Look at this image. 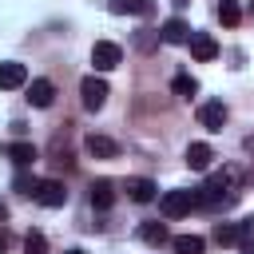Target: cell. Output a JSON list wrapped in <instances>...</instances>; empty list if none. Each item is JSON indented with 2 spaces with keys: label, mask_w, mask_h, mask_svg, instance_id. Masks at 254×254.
Returning <instances> with one entry per match:
<instances>
[{
  "label": "cell",
  "mask_w": 254,
  "mask_h": 254,
  "mask_svg": "<svg viewBox=\"0 0 254 254\" xmlns=\"http://www.w3.org/2000/svg\"><path fill=\"white\" fill-rule=\"evenodd\" d=\"M234 194H238V171H234V167L210 175V179L194 190V198H198L202 206H218V202L226 206V202H234Z\"/></svg>",
  "instance_id": "obj_1"
},
{
  "label": "cell",
  "mask_w": 254,
  "mask_h": 254,
  "mask_svg": "<svg viewBox=\"0 0 254 254\" xmlns=\"http://www.w3.org/2000/svg\"><path fill=\"white\" fill-rule=\"evenodd\" d=\"M190 206H198V198H194V190H167L163 198H159V210L167 214V218H183V214H190Z\"/></svg>",
  "instance_id": "obj_2"
},
{
  "label": "cell",
  "mask_w": 254,
  "mask_h": 254,
  "mask_svg": "<svg viewBox=\"0 0 254 254\" xmlns=\"http://www.w3.org/2000/svg\"><path fill=\"white\" fill-rule=\"evenodd\" d=\"M40 206H48V210H56V206H64L67 202V190H64V183L60 179H40L36 183V194H32Z\"/></svg>",
  "instance_id": "obj_3"
},
{
  "label": "cell",
  "mask_w": 254,
  "mask_h": 254,
  "mask_svg": "<svg viewBox=\"0 0 254 254\" xmlns=\"http://www.w3.org/2000/svg\"><path fill=\"white\" fill-rule=\"evenodd\" d=\"M91 64H95V71H111V67L123 64V48L111 44V40H99V44L91 48Z\"/></svg>",
  "instance_id": "obj_4"
},
{
  "label": "cell",
  "mask_w": 254,
  "mask_h": 254,
  "mask_svg": "<svg viewBox=\"0 0 254 254\" xmlns=\"http://www.w3.org/2000/svg\"><path fill=\"white\" fill-rule=\"evenodd\" d=\"M79 95H83V107H87V111H99V107L107 103V83H103L99 75H83Z\"/></svg>",
  "instance_id": "obj_5"
},
{
  "label": "cell",
  "mask_w": 254,
  "mask_h": 254,
  "mask_svg": "<svg viewBox=\"0 0 254 254\" xmlns=\"http://www.w3.org/2000/svg\"><path fill=\"white\" fill-rule=\"evenodd\" d=\"M24 83H28V67H24V64H16V60L0 64V91H16V87H24Z\"/></svg>",
  "instance_id": "obj_6"
},
{
  "label": "cell",
  "mask_w": 254,
  "mask_h": 254,
  "mask_svg": "<svg viewBox=\"0 0 254 254\" xmlns=\"http://www.w3.org/2000/svg\"><path fill=\"white\" fill-rule=\"evenodd\" d=\"M198 123H202L206 131H222V123H226V103H218V99L202 103V107H198Z\"/></svg>",
  "instance_id": "obj_7"
},
{
  "label": "cell",
  "mask_w": 254,
  "mask_h": 254,
  "mask_svg": "<svg viewBox=\"0 0 254 254\" xmlns=\"http://www.w3.org/2000/svg\"><path fill=\"white\" fill-rule=\"evenodd\" d=\"M187 44H190V56H194V60H202V64L218 56V44H214V36H206V32H190V40H187Z\"/></svg>",
  "instance_id": "obj_8"
},
{
  "label": "cell",
  "mask_w": 254,
  "mask_h": 254,
  "mask_svg": "<svg viewBox=\"0 0 254 254\" xmlns=\"http://www.w3.org/2000/svg\"><path fill=\"white\" fill-rule=\"evenodd\" d=\"M52 99H56V83L52 79H32L28 83V103L32 107H52Z\"/></svg>",
  "instance_id": "obj_9"
},
{
  "label": "cell",
  "mask_w": 254,
  "mask_h": 254,
  "mask_svg": "<svg viewBox=\"0 0 254 254\" xmlns=\"http://www.w3.org/2000/svg\"><path fill=\"white\" fill-rule=\"evenodd\" d=\"M83 147H87V155H91V159H115V155H119V143H115V139H107V135H87V139H83Z\"/></svg>",
  "instance_id": "obj_10"
},
{
  "label": "cell",
  "mask_w": 254,
  "mask_h": 254,
  "mask_svg": "<svg viewBox=\"0 0 254 254\" xmlns=\"http://www.w3.org/2000/svg\"><path fill=\"white\" fill-rule=\"evenodd\" d=\"M91 206L95 210H111L115 206V183L111 179H95L91 183Z\"/></svg>",
  "instance_id": "obj_11"
},
{
  "label": "cell",
  "mask_w": 254,
  "mask_h": 254,
  "mask_svg": "<svg viewBox=\"0 0 254 254\" xmlns=\"http://www.w3.org/2000/svg\"><path fill=\"white\" fill-rule=\"evenodd\" d=\"M123 190H127V198H131V202H151L159 187H155L151 179H127V183H123Z\"/></svg>",
  "instance_id": "obj_12"
},
{
  "label": "cell",
  "mask_w": 254,
  "mask_h": 254,
  "mask_svg": "<svg viewBox=\"0 0 254 254\" xmlns=\"http://www.w3.org/2000/svg\"><path fill=\"white\" fill-rule=\"evenodd\" d=\"M159 32H163V40H167V44H187V40H190V24H187V20H179V16H171Z\"/></svg>",
  "instance_id": "obj_13"
},
{
  "label": "cell",
  "mask_w": 254,
  "mask_h": 254,
  "mask_svg": "<svg viewBox=\"0 0 254 254\" xmlns=\"http://www.w3.org/2000/svg\"><path fill=\"white\" fill-rule=\"evenodd\" d=\"M4 155H8L16 167H32V163H36V147H32V143H24V139L8 143V147H4Z\"/></svg>",
  "instance_id": "obj_14"
},
{
  "label": "cell",
  "mask_w": 254,
  "mask_h": 254,
  "mask_svg": "<svg viewBox=\"0 0 254 254\" xmlns=\"http://www.w3.org/2000/svg\"><path fill=\"white\" fill-rule=\"evenodd\" d=\"M210 159H214V151H210L206 143H190V147H187V167H190V171H206Z\"/></svg>",
  "instance_id": "obj_15"
},
{
  "label": "cell",
  "mask_w": 254,
  "mask_h": 254,
  "mask_svg": "<svg viewBox=\"0 0 254 254\" xmlns=\"http://www.w3.org/2000/svg\"><path fill=\"white\" fill-rule=\"evenodd\" d=\"M115 16H147L151 12V0H111L107 4Z\"/></svg>",
  "instance_id": "obj_16"
},
{
  "label": "cell",
  "mask_w": 254,
  "mask_h": 254,
  "mask_svg": "<svg viewBox=\"0 0 254 254\" xmlns=\"http://www.w3.org/2000/svg\"><path fill=\"white\" fill-rule=\"evenodd\" d=\"M139 238H143L147 246H163V242H171V234H167L163 222H143V226H139Z\"/></svg>",
  "instance_id": "obj_17"
},
{
  "label": "cell",
  "mask_w": 254,
  "mask_h": 254,
  "mask_svg": "<svg viewBox=\"0 0 254 254\" xmlns=\"http://www.w3.org/2000/svg\"><path fill=\"white\" fill-rule=\"evenodd\" d=\"M171 246H175V254H202L206 250V242L198 234H179V238H171Z\"/></svg>",
  "instance_id": "obj_18"
},
{
  "label": "cell",
  "mask_w": 254,
  "mask_h": 254,
  "mask_svg": "<svg viewBox=\"0 0 254 254\" xmlns=\"http://www.w3.org/2000/svg\"><path fill=\"white\" fill-rule=\"evenodd\" d=\"M171 87H175V95H179V99H190V95L198 91V83H194V75H187V71H179V75L171 79Z\"/></svg>",
  "instance_id": "obj_19"
},
{
  "label": "cell",
  "mask_w": 254,
  "mask_h": 254,
  "mask_svg": "<svg viewBox=\"0 0 254 254\" xmlns=\"http://www.w3.org/2000/svg\"><path fill=\"white\" fill-rule=\"evenodd\" d=\"M218 20H222L226 28H234V24L242 20V8H238V0H222V4H218Z\"/></svg>",
  "instance_id": "obj_20"
},
{
  "label": "cell",
  "mask_w": 254,
  "mask_h": 254,
  "mask_svg": "<svg viewBox=\"0 0 254 254\" xmlns=\"http://www.w3.org/2000/svg\"><path fill=\"white\" fill-rule=\"evenodd\" d=\"M214 242L218 246H234L238 242V222H218L214 226Z\"/></svg>",
  "instance_id": "obj_21"
},
{
  "label": "cell",
  "mask_w": 254,
  "mask_h": 254,
  "mask_svg": "<svg viewBox=\"0 0 254 254\" xmlns=\"http://www.w3.org/2000/svg\"><path fill=\"white\" fill-rule=\"evenodd\" d=\"M24 254H48V238H44L40 230H28V238H24Z\"/></svg>",
  "instance_id": "obj_22"
},
{
  "label": "cell",
  "mask_w": 254,
  "mask_h": 254,
  "mask_svg": "<svg viewBox=\"0 0 254 254\" xmlns=\"http://www.w3.org/2000/svg\"><path fill=\"white\" fill-rule=\"evenodd\" d=\"M36 183H40V179H36V175H28V171H20V175L12 179V187H16L20 194H36Z\"/></svg>",
  "instance_id": "obj_23"
},
{
  "label": "cell",
  "mask_w": 254,
  "mask_h": 254,
  "mask_svg": "<svg viewBox=\"0 0 254 254\" xmlns=\"http://www.w3.org/2000/svg\"><path fill=\"white\" fill-rule=\"evenodd\" d=\"M4 218H8V206H4V202H0V222H4Z\"/></svg>",
  "instance_id": "obj_24"
},
{
  "label": "cell",
  "mask_w": 254,
  "mask_h": 254,
  "mask_svg": "<svg viewBox=\"0 0 254 254\" xmlns=\"http://www.w3.org/2000/svg\"><path fill=\"white\" fill-rule=\"evenodd\" d=\"M67 254H87V250H79V246H75V250H67Z\"/></svg>",
  "instance_id": "obj_25"
},
{
  "label": "cell",
  "mask_w": 254,
  "mask_h": 254,
  "mask_svg": "<svg viewBox=\"0 0 254 254\" xmlns=\"http://www.w3.org/2000/svg\"><path fill=\"white\" fill-rule=\"evenodd\" d=\"M0 254H4V234H0Z\"/></svg>",
  "instance_id": "obj_26"
},
{
  "label": "cell",
  "mask_w": 254,
  "mask_h": 254,
  "mask_svg": "<svg viewBox=\"0 0 254 254\" xmlns=\"http://www.w3.org/2000/svg\"><path fill=\"white\" fill-rule=\"evenodd\" d=\"M175 4H190V0H175Z\"/></svg>",
  "instance_id": "obj_27"
}]
</instances>
